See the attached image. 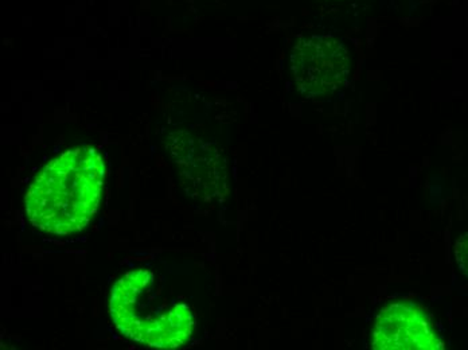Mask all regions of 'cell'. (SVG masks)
Returning <instances> with one entry per match:
<instances>
[{
	"label": "cell",
	"mask_w": 468,
	"mask_h": 350,
	"mask_svg": "<svg viewBox=\"0 0 468 350\" xmlns=\"http://www.w3.org/2000/svg\"><path fill=\"white\" fill-rule=\"evenodd\" d=\"M105 175L99 151L92 147L67 151L31 184L25 200L28 220L51 235L84 229L99 209Z\"/></svg>",
	"instance_id": "6da1fadb"
},
{
	"label": "cell",
	"mask_w": 468,
	"mask_h": 350,
	"mask_svg": "<svg viewBox=\"0 0 468 350\" xmlns=\"http://www.w3.org/2000/svg\"><path fill=\"white\" fill-rule=\"evenodd\" d=\"M110 310L122 334L153 348H178L193 332L190 307L156 292L155 279L145 270L128 272L117 281Z\"/></svg>",
	"instance_id": "7a4b0ae2"
},
{
	"label": "cell",
	"mask_w": 468,
	"mask_h": 350,
	"mask_svg": "<svg viewBox=\"0 0 468 350\" xmlns=\"http://www.w3.org/2000/svg\"><path fill=\"white\" fill-rule=\"evenodd\" d=\"M291 70L302 95L324 96L338 90L349 76V53L335 37H305L291 53Z\"/></svg>",
	"instance_id": "3957f363"
},
{
	"label": "cell",
	"mask_w": 468,
	"mask_h": 350,
	"mask_svg": "<svg viewBox=\"0 0 468 350\" xmlns=\"http://www.w3.org/2000/svg\"><path fill=\"white\" fill-rule=\"evenodd\" d=\"M373 349L431 350L441 348L430 320L415 307L390 304L373 330Z\"/></svg>",
	"instance_id": "277c9868"
},
{
	"label": "cell",
	"mask_w": 468,
	"mask_h": 350,
	"mask_svg": "<svg viewBox=\"0 0 468 350\" xmlns=\"http://www.w3.org/2000/svg\"><path fill=\"white\" fill-rule=\"evenodd\" d=\"M455 258L462 271L468 276V232L462 235L456 241Z\"/></svg>",
	"instance_id": "5b68a950"
}]
</instances>
